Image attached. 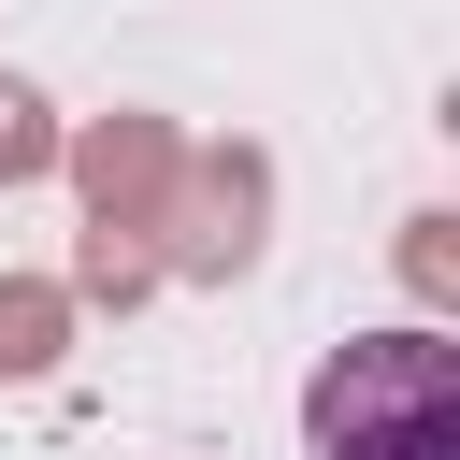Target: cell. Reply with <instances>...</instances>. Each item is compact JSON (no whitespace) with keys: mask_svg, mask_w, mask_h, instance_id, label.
<instances>
[{"mask_svg":"<svg viewBox=\"0 0 460 460\" xmlns=\"http://www.w3.org/2000/svg\"><path fill=\"white\" fill-rule=\"evenodd\" d=\"M316 460H460V345L446 331H359L302 388Z\"/></svg>","mask_w":460,"mask_h":460,"instance_id":"obj_1","label":"cell"}]
</instances>
